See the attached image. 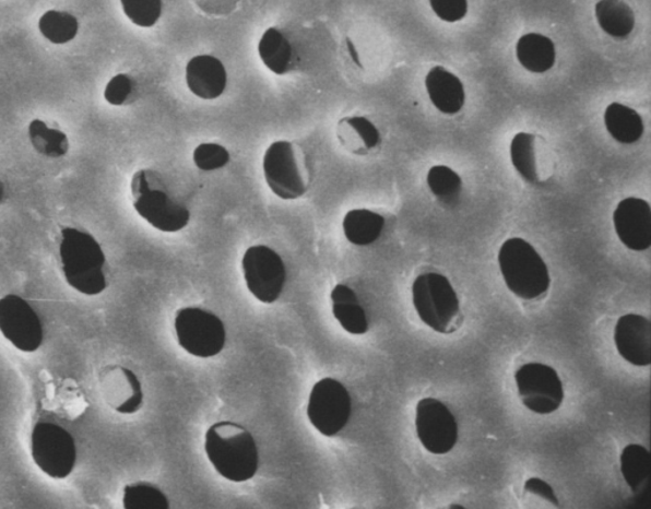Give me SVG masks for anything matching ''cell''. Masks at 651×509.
I'll return each instance as SVG.
<instances>
[{
    "label": "cell",
    "instance_id": "cell-1",
    "mask_svg": "<svg viewBox=\"0 0 651 509\" xmlns=\"http://www.w3.org/2000/svg\"><path fill=\"white\" fill-rule=\"evenodd\" d=\"M204 447L213 467L228 482H249L258 473L259 452L256 439L240 424H213L206 430Z\"/></svg>",
    "mask_w": 651,
    "mask_h": 509
},
{
    "label": "cell",
    "instance_id": "cell-2",
    "mask_svg": "<svg viewBox=\"0 0 651 509\" xmlns=\"http://www.w3.org/2000/svg\"><path fill=\"white\" fill-rule=\"evenodd\" d=\"M59 257L67 283L81 295L98 296L107 288L105 252L86 230L61 229Z\"/></svg>",
    "mask_w": 651,
    "mask_h": 509
},
{
    "label": "cell",
    "instance_id": "cell-3",
    "mask_svg": "<svg viewBox=\"0 0 651 509\" xmlns=\"http://www.w3.org/2000/svg\"><path fill=\"white\" fill-rule=\"evenodd\" d=\"M130 194L137 214L159 233H180L189 225V208L168 191L163 175L155 169H138L130 181Z\"/></svg>",
    "mask_w": 651,
    "mask_h": 509
},
{
    "label": "cell",
    "instance_id": "cell-4",
    "mask_svg": "<svg viewBox=\"0 0 651 509\" xmlns=\"http://www.w3.org/2000/svg\"><path fill=\"white\" fill-rule=\"evenodd\" d=\"M263 175L275 197L282 200L300 199L311 185L308 154L296 142L275 141L264 153Z\"/></svg>",
    "mask_w": 651,
    "mask_h": 509
},
{
    "label": "cell",
    "instance_id": "cell-5",
    "mask_svg": "<svg viewBox=\"0 0 651 509\" xmlns=\"http://www.w3.org/2000/svg\"><path fill=\"white\" fill-rule=\"evenodd\" d=\"M499 265L505 283L519 298L535 299L549 288L551 276L545 260L523 238H510L502 244Z\"/></svg>",
    "mask_w": 651,
    "mask_h": 509
},
{
    "label": "cell",
    "instance_id": "cell-6",
    "mask_svg": "<svg viewBox=\"0 0 651 509\" xmlns=\"http://www.w3.org/2000/svg\"><path fill=\"white\" fill-rule=\"evenodd\" d=\"M413 305L425 325L446 334L453 327L461 306L447 276L438 273L419 275L412 288Z\"/></svg>",
    "mask_w": 651,
    "mask_h": 509
},
{
    "label": "cell",
    "instance_id": "cell-7",
    "mask_svg": "<svg viewBox=\"0 0 651 509\" xmlns=\"http://www.w3.org/2000/svg\"><path fill=\"white\" fill-rule=\"evenodd\" d=\"M175 333L184 351L197 358L218 356L226 345V328L218 316L199 307L176 313Z\"/></svg>",
    "mask_w": 651,
    "mask_h": 509
},
{
    "label": "cell",
    "instance_id": "cell-8",
    "mask_svg": "<svg viewBox=\"0 0 651 509\" xmlns=\"http://www.w3.org/2000/svg\"><path fill=\"white\" fill-rule=\"evenodd\" d=\"M35 465L51 480L63 481L73 473L76 447L71 434L58 424L37 423L31 435Z\"/></svg>",
    "mask_w": 651,
    "mask_h": 509
},
{
    "label": "cell",
    "instance_id": "cell-9",
    "mask_svg": "<svg viewBox=\"0 0 651 509\" xmlns=\"http://www.w3.org/2000/svg\"><path fill=\"white\" fill-rule=\"evenodd\" d=\"M352 413V400L346 386L327 377L313 384L308 405V418L319 434L334 437L346 428Z\"/></svg>",
    "mask_w": 651,
    "mask_h": 509
},
{
    "label": "cell",
    "instance_id": "cell-10",
    "mask_svg": "<svg viewBox=\"0 0 651 509\" xmlns=\"http://www.w3.org/2000/svg\"><path fill=\"white\" fill-rule=\"evenodd\" d=\"M242 272L248 289L260 303L272 305L281 297L287 272L285 262L273 249L251 246L244 253Z\"/></svg>",
    "mask_w": 651,
    "mask_h": 509
},
{
    "label": "cell",
    "instance_id": "cell-11",
    "mask_svg": "<svg viewBox=\"0 0 651 509\" xmlns=\"http://www.w3.org/2000/svg\"><path fill=\"white\" fill-rule=\"evenodd\" d=\"M516 381L519 396L531 412L547 415L561 407L564 384L553 367L542 364L524 365L518 369Z\"/></svg>",
    "mask_w": 651,
    "mask_h": 509
},
{
    "label": "cell",
    "instance_id": "cell-12",
    "mask_svg": "<svg viewBox=\"0 0 651 509\" xmlns=\"http://www.w3.org/2000/svg\"><path fill=\"white\" fill-rule=\"evenodd\" d=\"M0 333L15 350L34 353L44 342V328L33 307L20 296L0 298Z\"/></svg>",
    "mask_w": 651,
    "mask_h": 509
},
{
    "label": "cell",
    "instance_id": "cell-13",
    "mask_svg": "<svg viewBox=\"0 0 651 509\" xmlns=\"http://www.w3.org/2000/svg\"><path fill=\"white\" fill-rule=\"evenodd\" d=\"M416 430L419 442L434 454H447L458 442L455 416L446 404L433 398L423 399L417 404Z\"/></svg>",
    "mask_w": 651,
    "mask_h": 509
},
{
    "label": "cell",
    "instance_id": "cell-14",
    "mask_svg": "<svg viewBox=\"0 0 651 509\" xmlns=\"http://www.w3.org/2000/svg\"><path fill=\"white\" fill-rule=\"evenodd\" d=\"M616 234L627 249L646 251L651 245V210L646 200L627 198L614 214Z\"/></svg>",
    "mask_w": 651,
    "mask_h": 509
},
{
    "label": "cell",
    "instance_id": "cell-15",
    "mask_svg": "<svg viewBox=\"0 0 651 509\" xmlns=\"http://www.w3.org/2000/svg\"><path fill=\"white\" fill-rule=\"evenodd\" d=\"M619 356L637 367L651 364V323L646 316L629 313L619 318L615 330Z\"/></svg>",
    "mask_w": 651,
    "mask_h": 509
},
{
    "label": "cell",
    "instance_id": "cell-16",
    "mask_svg": "<svg viewBox=\"0 0 651 509\" xmlns=\"http://www.w3.org/2000/svg\"><path fill=\"white\" fill-rule=\"evenodd\" d=\"M187 87L203 102H213L225 94L228 83L226 67L210 54H202L188 61L186 68Z\"/></svg>",
    "mask_w": 651,
    "mask_h": 509
},
{
    "label": "cell",
    "instance_id": "cell-17",
    "mask_svg": "<svg viewBox=\"0 0 651 509\" xmlns=\"http://www.w3.org/2000/svg\"><path fill=\"white\" fill-rule=\"evenodd\" d=\"M426 90L431 103L442 114L455 115L463 109L465 91L461 80L446 68L435 67L426 76Z\"/></svg>",
    "mask_w": 651,
    "mask_h": 509
},
{
    "label": "cell",
    "instance_id": "cell-18",
    "mask_svg": "<svg viewBox=\"0 0 651 509\" xmlns=\"http://www.w3.org/2000/svg\"><path fill=\"white\" fill-rule=\"evenodd\" d=\"M331 297L334 318L343 330L351 335H364L369 331V321L354 289L346 284H339Z\"/></svg>",
    "mask_w": 651,
    "mask_h": 509
},
{
    "label": "cell",
    "instance_id": "cell-19",
    "mask_svg": "<svg viewBox=\"0 0 651 509\" xmlns=\"http://www.w3.org/2000/svg\"><path fill=\"white\" fill-rule=\"evenodd\" d=\"M336 138L344 150L355 154L370 152L381 143L379 129L364 117L341 119L336 127Z\"/></svg>",
    "mask_w": 651,
    "mask_h": 509
},
{
    "label": "cell",
    "instance_id": "cell-20",
    "mask_svg": "<svg viewBox=\"0 0 651 509\" xmlns=\"http://www.w3.org/2000/svg\"><path fill=\"white\" fill-rule=\"evenodd\" d=\"M260 60L275 75H286L294 68V49L279 28H268L258 44Z\"/></svg>",
    "mask_w": 651,
    "mask_h": 509
},
{
    "label": "cell",
    "instance_id": "cell-21",
    "mask_svg": "<svg viewBox=\"0 0 651 509\" xmlns=\"http://www.w3.org/2000/svg\"><path fill=\"white\" fill-rule=\"evenodd\" d=\"M517 57L526 71L546 73L556 63L555 44L551 38L540 34L524 35L517 44Z\"/></svg>",
    "mask_w": 651,
    "mask_h": 509
},
{
    "label": "cell",
    "instance_id": "cell-22",
    "mask_svg": "<svg viewBox=\"0 0 651 509\" xmlns=\"http://www.w3.org/2000/svg\"><path fill=\"white\" fill-rule=\"evenodd\" d=\"M31 146L48 159H61L71 151V141L63 130L52 128L42 119H34L27 128Z\"/></svg>",
    "mask_w": 651,
    "mask_h": 509
},
{
    "label": "cell",
    "instance_id": "cell-23",
    "mask_svg": "<svg viewBox=\"0 0 651 509\" xmlns=\"http://www.w3.org/2000/svg\"><path fill=\"white\" fill-rule=\"evenodd\" d=\"M342 226L350 244L369 246L379 240L386 220L369 210H354L344 215Z\"/></svg>",
    "mask_w": 651,
    "mask_h": 509
},
{
    "label": "cell",
    "instance_id": "cell-24",
    "mask_svg": "<svg viewBox=\"0 0 651 509\" xmlns=\"http://www.w3.org/2000/svg\"><path fill=\"white\" fill-rule=\"evenodd\" d=\"M604 125L612 138L623 144L637 143L644 134L640 115L623 104H611L604 114Z\"/></svg>",
    "mask_w": 651,
    "mask_h": 509
},
{
    "label": "cell",
    "instance_id": "cell-25",
    "mask_svg": "<svg viewBox=\"0 0 651 509\" xmlns=\"http://www.w3.org/2000/svg\"><path fill=\"white\" fill-rule=\"evenodd\" d=\"M595 15L604 33L615 38H626L635 27V14L624 0H601Z\"/></svg>",
    "mask_w": 651,
    "mask_h": 509
},
{
    "label": "cell",
    "instance_id": "cell-26",
    "mask_svg": "<svg viewBox=\"0 0 651 509\" xmlns=\"http://www.w3.org/2000/svg\"><path fill=\"white\" fill-rule=\"evenodd\" d=\"M37 27L45 40L54 45L72 43L80 33V22L75 15L57 10L45 12Z\"/></svg>",
    "mask_w": 651,
    "mask_h": 509
},
{
    "label": "cell",
    "instance_id": "cell-27",
    "mask_svg": "<svg viewBox=\"0 0 651 509\" xmlns=\"http://www.w3.org/2000/svg\"><path fill=\"white\" fill-rule=\"evenodd\" d=\"M650 452L641 445L625 447L622 454V473L634 492L644 487L650 477Z\"/></svg>",
    "mask_w": 651,
    "mask_h": 509
},
{
    "label": "cell",
    "instance_id": "cell-28",
    "mask_svg": "<svg viewBox=\"0 0 651 509\" xmlns=\"http://www.w3.org/2000/svg\"><path fill=\"white\" fill-rule=\"evenodd\" d=\"M512 166L528 182H538L537 158H535V137L519 133L512 139L510 145Z\"/></svg>",
    "mask_w": 651,
    "mask_h": 509
},
{
    "label": "cell",
    "instance_id": "cell-29",
    "mask_svg": "<svg viewBox=\"0 0 651 509\" xmlns=\"http://www.w3.org/2000/svg\"><path fill=\"white\" fill-rule=\"evenodd\" d=\"M120 375H117V369H114L113 375L109 376V386H114V395L122 392V400L120 406L117 409L121 414H134L140 411L143 393L141 382L137 376L125 367H119Z\"/></svg>",
    "mask_w": 651,
    "mask_h": 509
},
{
    "label": "cell",
    "instance_id": "cell-30",
    "mask_svg": "<svg viewBox=\"0 0 651 509\" xmlns=\"http://www.w3.org/2000/svg\"><path fill=\"white\" fill-rule=\"evenodd\" d=\"M122 506L126 509H168L167 497L156 485L151 483H134L127 485Z\"/></svg>",
    "mask_w": 651,
    "mask_h": 509
},
{
    "label": "cell",
    "instance_id": "cell-31",
    "mask_svg": "<svg viewBox=\"0 0 651 509\" xmlns=\"http://www.w3.org/2000/svg\"><path fill=\"white\" fill-rule=\"evenodd\" d=\"M427 185L433 194L443 203H454L461 197L463 182L454 169L434 166L427 174Z\"/></svg>",
    "mask_w": 651,
    "mask_h": 509
},
{
    "label": "cell",
    "instance_id": "cell-32",
    "mask_svg": "<svg viewBox=\"0 0 651 509\" xmlns=\"http://www.w3.org/2000/svg\"><path fill=\"white\" fill-rule=\"evenodd\" d=\"M122 12L133 25L151 28L163 14V0H120Z\"/></svg>",
    "mask_w": 651,
    "mask_h": 509
},
{
    "label": "cell",
    "instance_id": "cell-33",
    "mask_svg": "<svg viewBox=\"0 0 651 509\" xmlns=\"http://www.w3.org/2000/svg\"><path fill=\"white\" fill-rule=\"evenodd\" d=\"M232 159L226 146L218 143H202L193 152V162L203 173L218 171L225 168Z\"/></svg>",
    "mask_w": 651,
    "mask_h": 509
},
{
    "label": "cell",
    "instance_id": "cell-34",
    "mask_svg": "<svg viewBox=\"0 0 651 509\" xmlns=\"http://www.w3.org/2000/svg\"><path fill=\"white\" fill-rule=\"evenodd\" d=\"M137 83L132 75L119 73L111 76L106 83L104 98L107 104L115 107L126 106L133 102Z\"/></svg>",
    "mask_w": 651,
    "mask_h": 509
},
{
    "label": "cell",
    "instance_id": "cell-35",
    "mask_svg": "<svg viewBox=\"0 0 651 509\" xmlns=\"http://www.w3.org/2000/svg\"><path fill=\"white\" fill-rule=\"evenodd\" d=\"M433 11L442 21H462L469 13V0H430Z\"/></svg>",
    "mask_w": 651,
    "mask_h": 509
},
{
    "label": "cell",
    "instance_id": "cell-36",
    "mask_svg": "<svg viewBox=\"0 0 651 509\" xmlns=\"http://www.w3.org/2000/svg\"><path fill=\"white\" fill-rule=\"evenodd\" d=\"M524 489L526 493H531V495H535L547 500L548 504L555 507H560L553 487H551V485L545 481L540 480V477H532V480H528L525 482Z\"/></svg>",
    "mask_w": 651,
    "mask_h": 509
},
{
    "label": "cell",
    "instance_id": "cell-37",
    "mask_svg": "<svg viewBox=\"0 0 651 509\" xmlns=\"http://www.w3.org/2000/svg\"><path fill=\"white\" fill-rule=\"evenodd\" d=\"M347 49L350 51V56L354 58L355 63L362 66V63H359L358 52L356 51L354 44L351 43L350 38H347Z\"/></svg>",
    "mask_w": 651,
    "mask_h": 509
},
{
    "label": "cell",
    "instance_id": "cell-38",
    "mask_svg": "<svg viewBox=\"0 0 651 509\" xmlns=\"http://www.w3.org/2000/svg\"><path fill=\"white\" fill-rule=\"evenodd\" d=\"M5 198H7L5 184L2 179H0V205H2L4 203Z\"/></svg>",
    "mask_w": 651,
    "mask_h": 509
}]
</instances>
